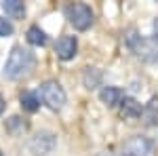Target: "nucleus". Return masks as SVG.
<instances>
[{"label":"nucleus","instance_id":"nucleus-18","mask_svg":"<svg viewBox=\"0 0 158 156\" xmlns=\"http://www.w3.org/2000/svg\"><path fill=\"white\" fill-rule=\"evenodd\" d=\"M0 156H4V154H2V150H0Z\"/></svg>","mask_w":158,"mask_h":156},{"label":"nucleus","instance_id":"nucleus-15","mask_svg":"<svg viewBox=\"0 0 158 156\" xmlns=\"http://www.w3.org/2000/svg\"><path fill=\"white\" fill-rule=\"evenodd\" d=\"M13 32H15V27L9 19H4V17H0V38L2 36H11Z\"/></svg>","mask_w":158,"mask_h":156},{"label":"nucleus","instance_id":"nucleus-4","mask_svg":"<svg viewBox=\"0 0 158 156\" xmlns=\"http://www.w3.org/2000/svg\"><path fill=\"white\" fill-rule=\"evenodd\" d=\"M154 152H156L154 141L143 135H135L122 145V156H154Z\"/></svg>","mask_w":158,"mask_h":156},{"label":"nucleus","instance_id":"nucleus-6","mask_svg":"<svg viewBox=\"0 0 158 156\" xmlns=\"http://www.w3.org/2000/svg\"><path fill=\"white\" fill-rule=\"evenodd\" d=\"M76 51H78V40H76V36H61L55 42V53L63 61L76 57Z\"/></svg>","mask_w":158,"mask_h":156},{"label":"nucleus","instance_id":"nucleus-11","mask_svg":"<svg viewBox=\"0 0 158 156\" xmlns=\"http://www.w3.org/2000/svg\"><path fill=\"white\" fill-rule=\"evenodd\" d=\"M19 101H21V108H23L25 112H36V110L40 108V97H38V93H34V91L21 93Z\"/></svg>","mask_w":158,"mask_h":156},{"label":"nucleus","instance_id":"nucleus-12","mask_svg":"<svg viewBox=\"0 0 158 156\" xmlns=\"http://www.w3.org/2000/svg\"><path fill=\"white\" fill-rule=\"evenodd\" d=\"M143 118L148 124H158V97H152L143 108Z\"/></svg>","mask_w":158,"mask_h":156},{"label":"nucleus","instance_id":"nucleus-2","mask_svg":"<svg viewBox=\"0 0 158 156\" xmlns=\"http://www.w3.org/2000/svg\"><path fill=\"white\" fill-rule=\"evenodd\" d=\"M38 97H40V101L49 110H53V112H59V110L65 106V99H68L63 86H61L57 80H47V82L40 84Z\"/></svg>","mask_w":158,"mask_h":156},{"label":"nucleus","instance_id":"nucleus-13","mask_svg":"<svg viewBox=\"0 0 158 156\" xmlns=\"http://www.w3.org/2000/svg\"><path fill=\"white\" fill-rule=\"evenodd\" d=\"M82 80H85V86H86V89H95V86H99V84H101V72H99L97 68H86Z\"/></svg>","mask_w":158,"mask_h":156},{"label":"nucleus","instance_id":"nucleus-10","mask_svg":"<svg viewBox=\"0 0 158 156\" xmlns=\"http://www.w3.org/2000/svg\"><path fill=\"white\" fill-rule=\"evenodd\" d=\"M25 38H27V42L34 44V47H44V44L49 42V38L44 34V30H40V25H30Z\"/></svg>","mask_w":158,"mask_h":156},{"label":"nucleus","instance_id":"nucleus-9","mask_svg":"<svg viewBox=\"0 0 158 156\" xmlns=\"http://www.w3.org/2000/svg\"><path fill=\"white\" fill-rule=\"evenodd\" d=\"M2 9L11 19H23L25 15V4L21 0H6V2H2Z\"/></svg>","mask_w":158,"mask_h":156},{"label":"nucleus","instance_id":"nucleus-16","mask_svg":"<svg viewBox=\"0 0 158 156\" xmlns=\"http://www.w3.org/2000/svg\"><path fill=\"white\" fill-rule=\"evenodd\" d=\"M152 30H154V38H156V42H158V17L154 19V23H152Z\"/></svg>","mask_w":158,"mask_h":156},{"label":"nucleus","instance_id":"nucleus-1","mask_svg":"<svg viewBox=\"0 0 158 156\" xmlns=\"http://www.w3.org/2000/svg\"><path fill=\"white\" fill-rule=\"evenodd\" d=\"M36 68V57L30 48L23 47H13V51L9 53V57L4 61V78L9 80H19Z\"/></svg>","mask_w":158,"mask_h":156},{"label":"nucleus","instance_id":"nucleus-14","mask_svg":"<svg viewBox=\"0 0 158 156\" xmlns=\"http://www.w3.org/2000/svg\"><path fill=\"white\" fill-rule=\"evenodd\" d=\"M6 131L13 135H19V133L27 131V122H23V118H19V116H11L6 120Z\"/></svg>","mask_w":158,"mask_h":156},{"label":"nucleus","instance_id":"nucleus-5","mask_svg":"<svg viewBox=\"0 0 158 156\" xmlns=\"http://www.w3.org/2000/svg\"><path fill=\"white\" fill-rule=\"evenodd\" d=\"M57 145V137L51 131H40L30 139V150L36 156H49Z\"/></svg>","mask_w":158,"mask_h":156},{"label":"nucleus","instance_id":"nucleus-7","mask_svg":"<svg viewBox=\"0 0 158 156\" xmlns=\"http://www.w3.org/2000/svg\"><path fill=\"white\" fill-rule=\"evenodd\" d=\"M124 97H127V95L122 93V89H118V86H103V89L99 91V99H101V103H106L108 108H118Z\"/></svg>","mask_w":158,"mask_h":156},{"label":"nucleus","instance_id":"nucleus-17","mask_svg":"<svg viewBox=\"0 0 158 156\" xmlns=\"http://www.w3.org/2000/svg\"><path fill=\"white\" fill-rule=\"evenodd\" d=\"M2 112H4V97L0 95V116H2Z\"/></svg>","mask_w":158,"mask_h":156},{"label":"nucleus","instance_id":"nucleus-3","mask_svg":"<svg viewBox=\"0 0 158 156\" xmlns=\"http://www.w3.org/2000/svg\"><path fill=\"white\" fill-rule=\"evenodd\" d=\"M65 17H68V21L76 27V30H80V32H85L89 30L93 21H95V15L91 11V6L89 4H82V2H78V4H68L65 6Z\"/></svg>","mask_w":158,"mask_h":156},{"label":"nucleus","instance_id":"nucleus-8","mask_svg":"<svg viewBox=\"0 0 158 156\" xmlns=\"http://www.w3.org/2000/svg\"><path fill=\"white\" fill-rule=\"evenodd\" d=\"M118 108H120V116L124 120H137V118L143 116V108H141V103H137L133 97H124Z\"/></svg>","mask_w":158,"mask_h":156}]
</instances>
